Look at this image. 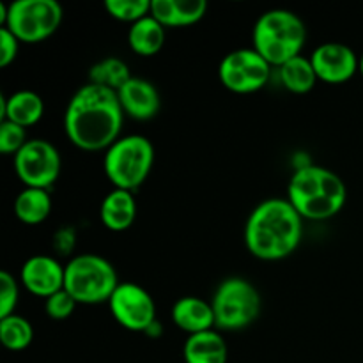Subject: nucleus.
Instances as JSON below:
<instances>
[{
    "instance_id": "nucleus-13",
    "label": "nucleus",
    "mask_w": 363,
    "mask_h": 363,
    "mask_svg": "<svg viewBox=\"0 0 363 363\" xmlns=\"http://www.w3.org/2000/svg\"><path fill=\"white\" fill-rule=\"evenodd\" d=\"M66 266L50 255H32L20 269V282L28 293L39 298H50L64 289Z\"/></svg>"
},
{
    "instance_id": "nucleus-26",
    "label": "nucleus",
    "mask_w": 363,
    "mask_h": 363,
    "mask_svg": "<svg viewBox=\"0 0 363 363\" xmlns=\"http://www.w3.org/2000/svg\"><path fill=\"white\" fill-rule=\"evenodd\" d=\"M27 142V130L20 124H14L11 121L0 123V152L16 156Z\"/></svg>"
},
{
    "instance_id": "nucleus-16",
    "label": "nucleus",
    "mask_w": 363,
    "mask_h": 363,
    "mask_svg": "<svg viewBox=\"0 0 363 363\" xmlns=\"http://www.w3.org/2000/svg\"><path fill=\"white\" fill-rule=\"evenodd\" d=\"M206 11V0H151V16L165 28L197 23L204 18Z\"/></svg>"
},
{
    "instance_id": "nucleus-7",
    "label": "nucleus",
    "mask_w": 363,
    "mask_h": 363,
    "mask_svg": "<svg viewBox=\"0 0 363 363\" xmlns=\"http://www.w3.org/2000/svg\"><path fill=\"white\" fill-rule=\"evenodd\" d=\"M62 7L57 0H14L0 4V23L20 43H39L55 34L62 23Z\"/></svg>"
},
{
    "instance_id": "nucleus-20",
    "label": "nucleus",
    "mask_w": 363,
    "mask_h": 363,
    "mask_svg": "<svg viewBox=\"0 0 363 363\" xmlns=\"http://www.w3.org/2000/svg\"><path fill=\"white\" fill-rule=\"evenodd\" d=\"M128 43L137 55H156L165 43V27L149 14L131 25L128 30Z\"/></svg>"
},
{
    "instance_id": "nucleus-6",
    "label": "nucleus",
    "mask_w": 363,
    "mask_h": 363,
    "mask_svg": "<svg viewBox=\"0 0 363 363\" xmlns=\"http://www.w3.org/2000/svg\"><path fill=\"white\" fill-rule=\"evenodd\" d=\"M152 163L155 147L151 140L142 135H128L106 149L103 169L113 186L135 191L147 179Z\"/></svg>"
},
{
    "instance_id": "nucleus-12",
    "label": "nucleus",
    "mask_w": 363,
    "mask_h": 363,
    "mask_svg": "<svg viewBox=\"0 0 363 363\" xmlns=\"http://www.w3.org/2000/svg\"><path fill=\"white\" fill-rule=\"evenodd\" d=\"M312 66L319 80L326 84H344L360 67V57L344 43H323L312 52Z\"/></svg>"
},
{
    "instance_id": "nucleus-17",
    "label": "nucleus",
    "mask_w": 363,
    "mask_h": 363,
    "mask_svg": "<svg viewBox=\"0 0 363 363\" xmlns=\"http://www.w3.org/2000/svg\"><path fill=\"white\" fill-rule=\"evenodd\" d=\"M45 113V101L34 91L13 92L9 98H0V117L27 130L41 121Z\"/></svg>"
},
{
    "instance_id": "nucleus-2",
    "label": "nucleus",
    "mask_w": 363,
    "mask_h": 363,
    "mask_svg": "<svg viewBox=\"0 0 363 363\" xmlns=\"http://www.w3.org/2000/svg\"><path fill=\"white\" fill-rule=\"evenodd\" d=\"M303 218L287 199H268L255 206L245 225L248 252L261 261H282L300 247Z\"/></svg>"
},
{
    "instance_id": "nucleus-1",
    "label": "nucleus",
    "mask_w": 363,
    "mask_h": 363,
    "mask_svg": "<svg viewBox=\"0 0 363 363\" xmlns=\"http://www.w3.org/2000/svg\"><path fill=\"white\" fill-rule=\"evenodd\" d=\"M123 121L124 110L117 92L89 82L67 103L64 131L78 149L101 151L119 140Z\"/></svg>"
},
{
    "instance_id": "nucleus-21",
    "label": "nucleus",
    "mask_w": 363,
    "mask_h": 363,
    "mask_svg": "<svg viewBox=\"0 0 363 363\" xmlns=\"http://www.w3.org/2000/svg\"><path fill=\"white\" fill-rule=\"evenodd\" d=\"M52 211V197L45 188H27L14 199V215L27 225L45 222Z\"/></svg>"
},
{
    "instance_id": "nucleus-15",
    "label": "nucleus",
    "mask_w": 363,
    "mask_h": 363,
    "mask_svg": "<svg viewBox=\"0 0 363 363\" xmlns=\"http://www.w3.org/2000/svg\"><path fill=\"white\" fill-rule=\"evenodd\" d=\"M172 321L179 330L188 335L215 330V312L209 301L197 296H184L174 303Z\"/></svg>"
},
{
    "instance_id": "nucleus-8",
    "label": "nucleus",
    "mask_w": 363,
    "mask_h": 363,
    "mask_svg": "<svg viewBox=\"0 0 363 363\" xmlns=\"http://www.w3.org/2000/svg\"><path fill=\"white\" fill-rule=\"evenodd\" d=\"M215 326L223 332H238L250 326L261 312V294L252 282L241 277L225 279L211 300Z\"/></svg>"
},
{
    "instance_id": "nucleus-10",
    "label": "nucleus",
    "mask_w": 363,
    "mask_h": 363,
    "mask_svg": "<svg viewBox=\"0 0 363 363\" xmlns=\"http://www.w3.org/2000/svg\"><path fill=\"white\" fill-rule=\"evenodd\" d=\"M60 155L55 145L43 138H32L14 156V170L27 188L48 190L60 174Z\"/></svg>"
},
{
    "instance_id": "nucleus-11",
    "label": "nucleus",
    "mask_w": 363,
    "mask_h": 363,
    "mask_svg": "<svg viewBox=\"0 0 363 363\" xmlns=\"http://www.w3.org/2000/svg\"><path fill=\"white\" fill-rule=\"evenodd\" d=\"M113 319L130 332H149L156 325V303L151 294L133 282H121L108 301Z\"/></svg>"
},
{
    "instance_id": "nucleus-30",
    "label": "nucleus",
    "mask_w": 363,
    "mask_h": 363,
    "mask_svg": "<svg viewBox=\"0 0 363 363\" xmlns=\"http://www.w3.org/2000/svg\"><path fill=\"white\" fill-rule=\"evenodd\" d=\"M358 71H360L362 77H363V53H362V57H360V67H358Z\"/></svg>"
},
{
    "instance_id": "nucleus-5",
    "label": "nucleus",
    "mask_w": 363,
    "mask_h": 363,
    "mask_svg": "<svg viewBox=\"0 0 363 363\" xmlns=\"http://www.w3.org/2000/svg\"><path fill=\"white\" fill-rule=\"evenodd\" d=\"M119 284L116 268L101 255L82 254L66 264L64 289L77 303H108Z\"/></svg>"
},
{
    "instance_id": "nucleus-4",
    "label": "nucleus",
    "mask_w": 363,
    "mask_h": 363,
    "mask_svg": "<svg viewBox=\"0 0 363 363\" xmlns=\"http://www.w3.org/2000/svg\"><path fill=\"white\" fill-rule=\"evenodd\" d=\"M254 50H257L269 66H284L287 60L301 55L307 28L296 13L272 9L257 18L252 32Z\"/></svg>"
},
{
    "instance_id": "nucleus-27",
    "label": "nucleus",
    "mask_w": 363,
    "mask_h": 363,
    "mask_svg": "<svg viewBox=\"0 0 363 363\" xmlns=\"http://www.w3.org/2000/svg\"><path fill=\"white\" fill-rule=\"evenodd\" d=\"M18 298H20L18 280L9 272L2 269L0 272V319L16 314L14 311H16Z\"/></svg>"
},
{
    "instance_id": "nucleus-29",
    "label": "nucleus",
    "mask_w": 363,
    "mask_h": 363,
    "mask_svg": "<svg viewBox=\"0 0 363 363\" xmlns=\"http://www.w3.org/2000/svg\"><path fill=\"white\" fill-rule=\"evenodd\" d=\"M20 48V39L9 30V28H0V67H7L14 62Z\"/></svg>"
},
{
    "instance_id": "nucleus-19",
    "label": "nucleus",
    "mask_w": 363,
    "mask_h": 363,
    "mask_svg": "<svg viewBox=\"0 0 363 363\" xmlns=\"http://www.w3.org/2000/svg\"><path fill=\"white\" fill-rule=\"evenodd\" d=\"M184 363H227L229 347L216 330L188 335L183 347Z\"/></svg>"
},
{
    "instance_id": "nucleus-24",
    "label": "nucleus",
    "mask_w": 363,
    "mask_h": 363,
    "mask_svg": "<svg viewBox=\"0 0 363 363\" xmlns=\"http://www.w3.org/2000/svg\"><path fill=\"white\" fill-rule=\"evenodd\" d=\"M34 340V328L30 321L13 314L0 319V342L9 351H23Z\"/></svg>"
},
{
    "instance_id": "nucleus-14",
    "label": "nucleus",
    "mask_w": 363,
    "mask_h": 363,
    "mask_svg": "<svg viewBox=\"0 0 363 363\" xmlns=\"http://www.w3.org/2000/svg\"><path fill=\"white\" fill-rule=\"evenodd\" d=\"M117 96H119L124 116H130L131 119L149 121L158 116L160 105H162L160 92L145 78L133 77L117 91Z\"/></svg>"
},
{
    "instance_id": "nucleus-18",
    "label": "nucleus",
    "mask_w": 363,
    "mask_h": 363,
    "mask_svg": "<svg viewBox=\"0 0 363 363\" xmlns=\"http://www.w3.org/2000/svg\"><path fill=\"white\" fill-rule=\"evenodd\" d=\"M99 216H101L103 225L112 233H123L130 229L137 216V202H135L133 191L113 188L103 199Z\"/></svg>"
},
{
    "instance_id": "nucleus-9",
    "label": "nucleus",
    "mask_w": 363,
    "mask_h": 363,
    "mask_svg": "<svg viewBox=\"0 0 363 363\" xmlns=\"http://www.w3.org/2000/svg\"><path fill=\"white\" fill-rule=\"evenodd\" d=\"M272 74V66L254 48H240L227 53L218 67L220 82L236 94H250L264 87Z\"/></svg>"
},
{
    "instance_id": "nucleus-23",
    "label": "nucleus",
    "mask_w": 363,
    "mask_h": 363,
    "mask_svg": "<svg viewBox=\"0 0 363 363\" xmlns=\"http://www.w3.org/2000/svg\"><path fill=\"white\" fill-rule=\"evenodd\" d=\"M130 66L119 57H106L91 67L89 82L101 87H108L112 91H119L128 80H131Z\"/></svg>"
},
{
    "instance_id": "nucleus-25",
    "label": "nucleus",
    "mask_w": 363,
    "mask_h": 363,
    "mask_svg": "<svg viewBox=\"0 0 363 363\" xmlns=\"http://www.w3.org/2000/svg\"><path fill=\"white\" fill-rule=\"evenodd\" d=\"M105 9L116 20L133 25L151 14V0H106Z\"/></svg>"
},
{
    "instance_id": "nucleus-22",
    "label": "nucleus",
    "mask_w": 363,
    "mask_h": 363,
    "mask_svg": "<svg viewBox=\"0 0 363 363\" xmlns=\"http://www.w3.org/2000/svg\"><path fill=\"white\" fill-rule=\"evenodd\" d=\"M279 77L284 87L294 94H307L315 87V82L319 80L311 57L303 55L294 57V59L287 60L284 66H280Z\"/></svg>"
},
{
    "instance_id": "nucleus-28",
    "label": "nucleus",
    "mask_w": 363,
    "mask_h": 363,
    "mask_svg": "<svg viewBox=\"0 0 363 363\" xmlns=\"http://www.w3.org/2000/svg\"><path fill=\"white\" fill-rule=\"evenodd\" d=\"M77 301L73 300L69 293L66 289L59 291V293L52 294L50 298H46V314L50 315L55 321H62V319H67L74 312V307H77Z\"/></svg>"
},
{
    "instance_id": "nucleus-3",
    "label": "nucleus",
    "mask_w": 363,
    "mask_h": 363,
    "mask_svg": "<svg viewBox=\"0 0 363 363\" xmlns=\"http://www.w3.org/2000/svg\"><path fill=\"white\" fill-rule=\"evenodd\" d=\"M287 201L307 220H328L342 211L347 188L333 170L318 165L298 167L287 186Z\"/></svg>"
}]
</instances>
